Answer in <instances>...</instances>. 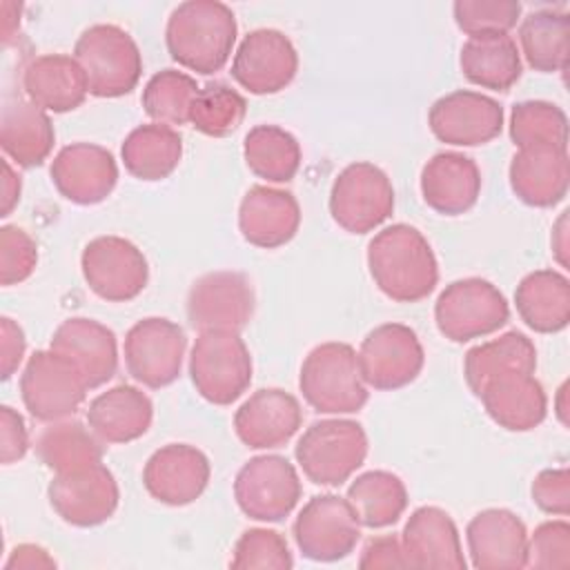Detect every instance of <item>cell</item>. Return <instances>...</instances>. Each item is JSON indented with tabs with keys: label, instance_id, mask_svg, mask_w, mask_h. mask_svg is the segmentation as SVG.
I'll use <instances>...</instances> for the list:
<instances>
[{
	"label": "cell",
	"instance_id": "cell-22",
	"mask_svg": "<svg viewBox=\"0 0 570 570\" xmlns=\"http://www.w3.org/2000/svg\"><path fill=\"white\" fill-rule=\"evenodd\" d=\"M49 350L69 358L82 374L89 390L105 385L118 367V343L116 334L87 316H71L62 321L51 341Z\"/></svg>",
	"mask_w": 570,
	"mask_h": 570
},
{
	"label": "cell",
	"instance_id": "cell-51",
	"mask_svg": "<svg viewBox=\"0 0 570 570\" xmlns=\"http://www.w3.org/2000/svg\"><path fill=\"white\" fill-rule=\"evenodd\" d=\"M36 570V568H56L53 557L36 543H20L11 550L9 559L4 561V570Z\"/></svg>",
	"mask_w": 570,
	"mask_h": 570
},
{
	"label": "cell",
	"instance_id": "cell-39",
	"mask_svg": "<svg viewBox=\"0 0 570 570\" xmlns=\"http://www.w3.org/2000/svg\"><path fill=\"white\" fill-rule=\"evenodd\" d=\"M243 158L254 176L267 183H289L301 167V145L278 125H256L245 134Z\"/></svg>",
	"mask_w": 570,
	"mask_h": 570
},
{
	"label": "cell",
	"instance_id": "cell-7",
	"mask_svg": "<svg viewBox=\"0 0 570 570\" xmlns=\"http://www.w3.org/2000/svg\"><path fill=\"white\" fill-rule=\"evenodd\" d=\"M510 318V305L501 289L479 276L445 285L434 303L439 332L452 343H465L501 330Z\"/></svg>",
	"mask_w": 570,
	"mask_h": 570
},
{
	"label": "cell",
	"instance_id": "cell-30",
	"mask_svg": "<svg viewBox=\"0 0 570 570\" xmlns=\"http://www.w3.org/2000/svg\"><path fill=\"white\" fill-rule=\"evenodd\" d=\"M151 419V399L127 383L100 392L87 410V425L102 443L136 441L149 430Z\"/></svg>",
	"mask_w": 570,
	"mask_h": 570
},
{
	"label": "cell",
	"instance_id": "cell-44",
	"mask_svg": "<svg viewBox=\"0 0 570 570\" xmlns=\"http://www.w3.org/2000/svg\"><path fill=\"white\" fill-rule=\"evenodd\" d=\"M229 566L234 570H289L294 566V559L283 534L267 528H249L238 537Z\"/></svg>",
	"mask_w": 570,
	"mask_h": 570
},
{
	"label": "cell",
	"instance_id": "cell-52",
	"mask_svg": "<svg viewBox=\"0 0 570 570\" xmlns=\"http://www.w3.org/2000/svg\"><path fill=\"white\" fill-rule=\"evenodd\" d=\"M20 191H22L20 176L13 171L9 160H2V207H0V216H9L13 212V207L20 200Z\"/></svg>",
	"mask_w": 570,
	"mask_h": 570
},
{
	"label": "cell",
	"instance_id": "cell-54",
	"mask_svg": "<svg viewBox=\"0 0 570 570\" xmlns=\"http://www.w3.org/2000/svg\"><path fill=\"white\" fill-rule=\"evenodd\" d=\"M20 11H22L20 4L2 2V16H4V20H2V38H4V42H9L13 38L18 24H20Z\"/></svg>",
	"mask_w": 570,
	"mask_h": 570
},
{
	"label": "cell",
	"instance_id": "cell-24",
	"mask_svg": "<svg viewBox=\"0 0 570 570\" xmlns=\"http://www.w3.org/2000/svg\"><path fill=\"white\" fill-rule=\"evenodd\" d=\"M476 396L488 416L510 432L534 430L548 414V396L534 372H501L485 381Z\"/></svg>",
	"mask_w": 570,
	"mask_h": 570
},
{
	"label": "cell",
	"instance_id": "cell-9",
	"mask_svg": "<svg viewBox=\"0 0 570 570\" xmlns=\"http://www.w3.org/2000/svg\"><path fill=\"white\" fill-rule=\"evenodd\" d=\"M394 209V187L372 163H352L338 171L330 189V214L350 234H367L383 225Z\"/></svg>",
	"mask_w": 570,
	"mask_h": 570
},
{
	"label": "cell",
	"instance_id": "cell-53",
	"mask_svg": "<svg viewBox=\"0 0 570 570\" xmlns=\"http://www.w3.org/2000/svg\"><path fill=\"white\" fill-rule=\"evenodd\" d=\"M568 214L570 212H561L559 220L552 227V238H550L552 254L561 267H568V252H570V247H568Z\"/></svg>",
	"mask_w": 570,
	"mask_h": 570
},
{
	"label": "cell",
	"instance_id": "cell-32",
	"mask_svg": "<svg viewBox=\"0 0 570 570\" xmlns=\"http://www.w3.org/2000/svg\"><path fill=\"white\" fill-rule=\"evenodd\" d=\"M514 305L530 330L561 332L570 321V281L557 269H534L519 281Z\"/></svg>",
	"mask_w": 570,
	"mask_h": 570
},
{
	"label": "cell",
	"instance_id": "cell-4",
	"mask_svg": "<svg viewBox=\"0 0 570 570\" xmlns=\"http://www.w3.org/2000/svg\"><path fill=\"white\" fill-rule=\"evenodd\" d=\"M73 58L85 71L89 94L120 98L136 89L142 73V56L136 40L118 24H91L76 45Z\"/></svg>",
	"mask_w": 570,
	"mask_h": 570
},
{
	"label": "cell",
	"instance_id": "cell-48",
	"mask_svg": "<svg viewBox=\"0 0 570 570\" xmlns=\"http://www.w3.org/2000/svg\"><path fill=\"white\" fill-rule=\"evenodd\" d=\"M29 450V430L20 412L9 405L0 407V459L4 465L20 461Z\"/></svg>",
	"mask_w": 570,
	"mask_h": 570
},
{
	"label": "cell",
	"instance_id": "cell-21",
	"mask_svg": "<svg viewBox=\"0 0 570 570\" xmlns=\"http://www.w3.org/2000/svg\"><path fill=\"white\" fill-rule=\"evenodd\" d=\"M301 423L303 410L298 399L281 387L256 390L234 414L236 436L252 450L285 445Z\"/></svg>",
	"mask_w": 570,
	"mask_h": 570
},
{
	"label": "cell",
	"instance_id": "cell-50",
	"mask_svg": "<svg viewBox=\"0 0 570 570\" xmlns=\"http://www.w3.org/2000/svg\"><path fill=\"white\" fill-rule=\"evenodd\" d=\"M27 350V338L22 327L9 318H0V367H2V381L11 379L13 372L20 367Z\"/></svg>",
	"mask_w": 570,
	"mask_h": 570
},
{
	"label": "cell",
	"instance_id": "cell-28",
	"mask_svg": "<svg viewBox=\"0 0 570 570\" xmlns=\"http://www.w3.org/2000/svg\"><path fill=\"white\" fill-rule=\"evenodd\" d=\"M22 89L45 111L65 114L80 107L89 94L82 67L67 53H42L22 69Z\"/></svg>",
	"mask_w": 570,
	"mask_h": 570
},
{
	"label": "cell",
	"instance_id": "cell-36",
	"mask_svg": "<svg viewBox=\"0 0 570 570\" xmlns=\"http://www.w3.org/2000/svg\"><path fill=\"white\" fill-rule=\"evenodd\" d=\"M508 370H537V347L523 332L517 330L470 347L463 358V376L474 396L481 392L485 381Z\"/></svg>",
	"mask_w": 570,
	"mask_h": 570
},
{
	"label": "cell",
	"instance_id": "cell-18",
	"mask_svg": "<svg viewBox=\"0 0 570 570\" xmlns=\"http://www.w3.org/2000/svg\"><path fill=\"white\" fill-rule=\"evenodd\" d=\"M428 125L445 145L476 147L501 134L503 107L485 94L456 89L434 100L428 114Z\"/></svg>",
	"mask_w": 570,
	"mask_h": 570
},
{
	"label": "cell",
	"instance_id": "cell-13",
	"mask_svg": "<svg viewBox=\"0 0 570 570\" xmlns=\"http://www.w3.org/2000/svg\"><path fill=\"white\" fill-rule=\"evenodd\" d=\"M80 267L87 287L109 303L136 298L149 281L145 254L122 236H98L89 240L82 249Z\"/></svg>",
	"mask_w": 570,
	"mask_h": 570
},
{
	"label": "cell",
	"instance_id": "cell-17",
	"mask_svg": "<svg viewBox=\"0 0 570 570\" xmlns=\"http://www.w3.org/2000/svg\"><path fill=\"white\" fill-rule=\"evenodd\" d=\"M53 512L69 525L94 528L105 523L118 508L116 476L102 463L85 470L56 474L47 488Z\"/></svg>",
	"mask_w": 570,
	"mask_h": 570
},
{
	"label": "cell",
	"instance_id": "cell-49",
	"mask_svg": "<svg viewBox=\"0 0 570 570\" xmlns=\"http://www.w3.org/2000/svg\"><path fill=\"white\" fill-rule=\"evenodd\" d=\"M358 568L376 570V568H407V559L401 546V539L394 534L374 537L365 543Z\"/></svg>",
	"mask_w": 570,
	"mask_h": 570
},
{
	"label": "cell",
	"instance_id": "cell-46",
	"mask_svg": "<svg viewBox=\"0 0 570 570\" xmlns=\"http://www.w3.org/2000/svg\"><path fill=\"white\" fill-rule=\"evenodd\" d=\"M38 265L36 240L18 225H4L0 229V283L18 285L27 281Z\"/></svg>",
	"mask_w": 570,
	"mask_h": 570
},
{
	"label": "cell",
	"instance_id": "cell-15",
	"mask_svg": "<svg viewBox=\"0 0 570 570\" xmlns=\"http://www.w3.org/2000/svg\"><path fill=\"white\" fill-rule=\"evenodd\" d=\"M363 381L374 390L410 385L423 370L425 352L416 332L403 323L374 327L356 352Z\"/></svg>",
	"mask_w": 570,
	"mask_h": 570
},
{
	"label": "cell",
	"instance_id": "cell-6",
	"mask_svg": "<svg viewBox=\"0 0 570 570\" xmlns=\"http://www.w3.org/2000/svg\"><path fill=\"white\" fill-rule=\"evenodd\" d=\"M252 354L238 332H200L189 354L196 392L214 405H232L252 383Z\"/></svg>",
	"mask_w": 570,
	"mask_h": 570
},
{
	"label": "cell",
	"instance_id": "cell-25",
	"mask_svg": "<svg viewBox=\"0 0 570 570\" xmlns=\"http://www.w3.org/2000/svg\"><path fill=\"white\" fill-rule=\"evenodd\" d=\"M401 546L407 568L465 570L456 523L436 505H423L410 514L401 532Z\"/></svg>",
	"mask_w": 570,
	"mask_h": 570
},
{
	"label": "cell",
	"instance_id": "cell-40",
	"mask_svg": "<svg viewBox=\"0 0 570 570\" xmlns=\"http://www.w3.org/2000/svg\"><path fill=\"white\" fill-rule=\"evenodd\" d=\"M510 138L519 149H568V118L559 105L548 100L517 102L510 111Z\"/></svg>",
	"mask_w": 570,
	"mask_h": 570
},
{
	"label": "cell",
	"instance_id": "cell-43",
	"mask_svg": "<svg viewBox=\"0 0 570 570\" xmlns=\"http://www.w3.org/2000/svg\"><path fill=\"white\" fill-rule=\"evenodd\" d=\"M456 27L470 38L508 33L517 27L521 2L517 0H456L452 4Z\"/></svg>",
	"mask_w": 570,
	"mask_h": 570
},
{
	"label": "cell",
	"instance_id": "cell-29",
	"mask_svg": "<svg viewBox=\"0 0 570 570\" xmlns=\"http://www.w3.org/2000/svg\"><path fill=\"white\" fill-rule=\"evenodd\" d=\"M510 187L530 207H554L568 194V149L530 147L519 149L510 160Z\"/></svg>",
	"mask_w": 570,
	"mask_h": 570
},
{
	"label": "cell",
	"instance_id": "cell-14",
	"mask_svg": "<svg viewBox=\"0 0 570 570\" xmlns=\"http://www.w3.org/2000/svg\"><path fill=\"white\" fill-rule=\"evenodd\" d=\"M292 532L303 557L332 563L354 552L361 539V523L347 499L318 494L303 505Z\"/></svg>",
	"mask_w": 570,
	"mask_h": 570
},
{
	"label": "cell",
	"instance_id": "cell-42",
	"mask_svg": "<svg viewBox=\"0 0 570 570\" xmlns=\"http://www.w3.org/2000/svg\"><path fill=\"white\" fill-rule=\"evenodd\" d=\"M247 114V100L225 82H207L198 89L191 109L189 122L205 136L225 138L238 129Z\"/></svg>",
	"mask_w": 570,
	"mask_h": 570
},
{
	"label": "cell",
	"instance_id": "cell-20",
	"mask_svg": "<svg viewBox=\"0 0 570 570\" xmlns=\"http://www.w3.org/2000/svg\"><path fill=\"white\" fill-rule=\"evenodd\" d=\"M49 174L60 196L76 205L102 203L118 183L114 154L94 142L62 147L51 160Z\"/></svg>",
	"mask_w": 570,
	"mask_h": 570
},
{
	"label": "cell",
	"instance_id": "cell-38",
	"mask_svg": "<svg viewBox=\"0 0 570 570\" xmlns=\"http://www.w3.org/2000/svg\"><path fill=\"white\" fill-rule=\"evenodd\" d=\"M519 42L528 65L534 71H563L570 56L568 13L554 9H539L528 13L519 24Z\"/></svg>",
	"mask_w": 570,
	"mask_h": 570
},
{
	"label": "cell",
	"instance_id": "cell-11",
	"mask_svg": "<svg viewBox=\"0 0 570 570\" xmlns=\"http://www.w3.org/2000/svg\"><path fill=\"white\" fill-rule=\"evenodd\" d=\"M187 336L183 327L163 316L134 323L125 336L127 372L145 387L158 390L174 383L183 370Z\"/></svg>",
	"mask_w": 570,
	"mask_h": 570
},
{
	"label": "cell",
	"instance_id": "cell-47",
	"mask_svg": "<svg viewBox=\"0 0 570 570\" xmlns=\"http://www.w3.org/2000/svg\"><path fill=\"white\" fill-rule=\"evenodd\" d=\"M532 501L548 514L566 517L570 512V470L550 468L541 470L530 485Z\"/></svg>",
	"mask_w": 570,
	"mask_h": 570
},
{
	"label": "cell",
	"instance_id": "cell-35",
	"mask_svg": "<svg viewBox=\"0 0 570 570\" xmlns=\"http://www.w3.org/2000/svg\"><path fill=\"white\" fill-rule=\"evenodd\" d=\"M102 441L76 419L49 423L36 439L38 459L56 474L102 463Z\"/></svg>",
	"mask_w": 570,
	"mask_h": 570
},
{
	"label": "cell",
	"instance_id": "cell-16",
	"mask_svg": "<svg viewBox=\"0 0 570 570\" xmlns=\"http://www.w3.org/2000/svg\"><path fill=\"white\" fill-rule=\"evenodd\" d=\"M298 71V53L292 40L278 29L249 31L232 60V78L256 96L278 94Z\"/></svg>",
	"mask_w": 570,
	"mask_h": 570
},
{
	"label": "cell",
	"instance_id": "cell-1",
	"mask_svg": "<svg viewBox=\"0 0 570 570\" xmlns=\"http://www.w3.org/2000/svg\"><path fill=\"white\" fill-rule=\"evenodd\" d=\"M374 285L396 303L428 298L439 283V263L428 238L407 223L383 227L367 243Z\"/></svg>",
	"mask_w": 570,
	"mask_h": 570
},
{
	"label": "cell",
	"instance_id": "cell-10",
	"mask_svg": "<svg viewBox=\"0 0 570 570\" xmlns=\"http://www.w3.org/2000/svg\"><path fill=\"white\" fill-rule=\"evenodd\" d=\"M301 492L296 468L281 454L249 459L234 479V499L254 521H283L296 508Z\"/></svg>",
	"mask_w": 570,
	"mask_h": 570
},
{
	"label": "cell",
	"instance_id": "cell-12",
	"mask_svg": "<svg viewBox=\"0 0 570 570\" xmlns=\"http://www.w3.org/2000/svg\"><path fill=\"white\" fill-rule=\"evenodd\" d=\"M254 287L243 272L203 274L187 294V321L198 332H240L254 316Z\"/></svg>",
	"mask_w": 570,
	"mask_h": 570
},
{
	"label": "cell",
	"instance_id": "cell-3",
	"mask_svg": "<svg viewBox=\"0 0 570 570\" xmlns=\"http://www.w3.org/2000/svg\"><path fill=\"white\" fill-rule=\"evenodd\" d=\"M298 387L318 414L358 412L370 396L354 347L341 341L321 343L305 356Z\"/></svg>",
	"mask_w": 570,
	"mask_h": 570
},
{
	"label": "cell",
	"instance_id": "cell-2",
	"mask_svg": "<svg viewBox=\"0 0 570 570\" xmlns=\"http://www.w3.org/2000/svg\"><path fill=\"white\" fill-rule=\"evenodd\" d=\"M236 33V16L225 2L187 0L169 13L165 42L180 67L209 76L229 60Z\"/></svg>",
	"mask_w": 570,
	"mask_h": 570
},
{
	"label": "cell",
	"instance_id": "cell-5",
	"mask_svg": "<svg viewBox=\"0 0 570 570\" xmlns=\"http://www.w3.org/2000/svg\"><path fill=\"white\" fill-rule=\"evenodd\" d=\"M294 456L303 474L316 485L345 483L367 456V434L350 419L314 421L298 439Z\"/></svg>",
	"mask_w": 570,
	"mask_h": 570
},
{
	"label": "cell",
	"instance_id": "cell-26",
	"mask_svg": "<svg viewBox=\"0 0 570 570\" xmlns=\"http://www.w3.org/2000/svg\"><path fill=\"white\" fill-rule=\"evenodd\" d=\"M301 227V205L294 194L267 185L245 191L238 207V229L243 238L263 249L289 243Z\"/></svg>",
	"mask_w": 570,
	"mask_h": 570
},
{
	"label": "cell",
	"instance_id": "cell-34",
	"mask_svg": "<svg viewBox=\"0 0 570 570\" xmlns=\"http://www.w3.org/2000/svg\"><path fill=\"white\" fill-rule=\"evenodd\" d=\"M120 158L134 178L149 183L163 180L183 158V136L169 125H138L122 140Z\"/></svg>",
	"mask_w": 570,
	"mask_h": 570
},
{
	"label": "cell",
	"instance_id": "cell-19",
	"mask_svg": "<svg viewBox=\"0 0 570 570\" xmlns=\"http://www.w3.org/2000/svg\"><path fill=\"white\" fill-rule=\"evenodd\" d=\"M209 459L189 443H167L156 450L142 470L145 490L165 505L194 503L209 483Z\"/></svg>",
	"mask_w": 570,
	"mask_h": 570
},
{
	"label": "cell",
	"instance_id": "cell-33",
	"mask_svg": "<svg viewBox=\"0 0 570 570\" xmlns=\"http://www.w3.org/2000/svg\"><path fill=\"white\" fill-rule=\"evenodd\" d=\"M459 65L470 82L492 91H508L523 71L517 42L508 33L468 38Z\"/></svg>",
	"mask_w": 570,
	"mask_h": 570
},
{
	"label": "cell",
	"instance_id": "cell-31",
	"mask_svg": "<svg viewBox=\"0 0 570 570\" xmlns=\"http://www.w3.org/2000/svg\"><path fill=\"white\" fill-rule=\"evenodd\" d=\"M56 142L49 114L20 96L4 98L0 116V145L18 167L42 165Z\"/></svg>",
	"mask_w": 570,
	"mask_h": 570
},
{
	"label": "cell",
	"instance_id": "cell-27",
	"mask_svg": "<svg viewBox=\"0 0 570 570\" xmlns=\"http://www.w3.org/2000/svg\"><path fill=\"white\" fill-rule=\"evenodd\" d=\"M481 194L479 165L459 151H439L421 169V196L430 209L459 216L474 207Z\"/></svg>",
	"mask_w": 570,
	"mask_h": 570
},
{
	"label": "cell",
	"instance_id": "cell-41",
	"mask_svg": "<svg viewBox=\"0 0 570 570\" xmlns=\"http://www.w3.org/2000/svg\"><path fill=\"white\" fill-rule=\"evenodd\" d=\"M196 80L178 69H163L154 73L140 96L145 114L160 125L189 122V109L198 94Z\"/></svg>",
	"mask_w": 570,
	"mask_h": 570
},
{
	"label": "cell",
	"instance_id": "cell-45",
	"mask_svg": "<svg viewBox=\"0 0 570 570\" xmlns=\"http://www.w3.org/2000/svg\"><path fill=\"white\" fill-rule=\"evenodd\" d=\"M570 566V525L563 519L543 521L528 537L525 568L566 570Z\"/></svg>",
	"mask_w": 570,
	"mask_h": 570
},
{
	"label": "cell",
	"instance_id": "cell-37",
	"mask_svg": "<svg viewBox=\"0 0 570 570\" xmlns=\"http://www.w3.org/2000/svg\"><path fill=\"white\" fill-rule=\"evenodd\" d=\"M347 503L365 528L394 525L407 508L405 483L387 470H370L358 474L347 488Z\"/></svg>",
	"mask_w": 570,
	"mask_h": 570
},
{
	"label": "cell",
	"instance_id": "cell-23",
	"mask_svg": "<svg viewBox=\"0 0 570 570\" xmlns=\"http://www.w3.org/2000/svg\"><path fill=\"white\" fill-rule=\"evenodd\" d=\"M472 566L479 570L525 568V523L505 508H488L474 514L465 528Z\"/></svg>",
	"mask_w": 570,
	"mask_h": 570
},
{
	"label": "cell",
	"instance_id": "cell-8",
	"mask_svg": "<svg viewBox=\"0 0 570 570\" xmlns=\"http://www.w3.org/2000/svg\"><path fill=\"white\" fill-rule=\"evenodd\" d=\"M78 367L53 350L33 352L20 374V396L36 421L53 423L73 416L87 396Z\"/></svg>",
	"mask_w": 570,
	"mask_h": 570
}]
</instances>
